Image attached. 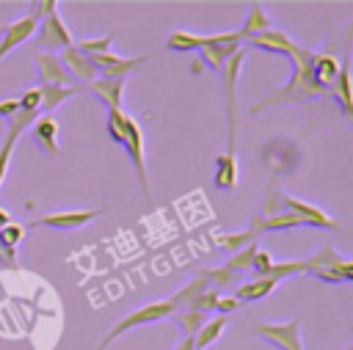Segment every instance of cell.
Instances as JSON below:
<instances>
[{"label": "cell", "instance_id": "ee69618b", "mask_svg": "<svg viewBox=\"0 0 353 350\" xmlns=\"http://www.w3.org/2000/svg\"><path fill=\"white\" fill-rule=\"evenodd\" d=\"M240 309V300H234L232 295L229 298H218V303H215V314H221V317H226V314H232V311H237Z\"/></svg>", "mask_w": 353, "mask_h": 350}, {"label": "cell", "instance_id": "44dd1931", "mask_svg": "<svg viewBox=\"0 0 353 350\" xmlns=\"http://www.w3.org/2000/svg\"><path fill=\"white\" fill-rule=\"evenodd\" d=\"M207 289H210V284H207V278L199 273V276H193L182 289H176V292L168 298V303L174 306V311H182V309H188L196 298H201Z\"/></svg>", "mask_w": 353, "mask_h": 350}, {"label": "cell", "instance_id": "bcb514c9", "mask_svg": "<svg viewBox=\"0 0 353 350\" xmlns=\"http://www.w3.org/2000/svg\"><path fill=\"white\" fill-rule=\"evenodd\" d=\"M17 110V99H0V119H8Z\"/></svg>", "mask_w": 353, "mask_h": 350}, {"label": "cell", "instance_id": "f1b7e54d", "mask_svg": "<svg viewBox=\"0 0 353 350\" xmlns=\"http://www.w3.org/2000/svg\"><path fill=\"white\" fill-rule=\"evenodd\" d=\"M201 276L207 278V284H210V289L215 287V292L218 289H229V287H234L237 281H240V276L237 273H232L229 267H210V270H201Z\"/></svg>", "mask_w": 353, "mask_h": 350}, {"label": "cell", "instance_id": "7402d4cb", "mask_svg": "<svg viewBox=\"0 0 353 350\" xmlns=\"http://www.w3.org/2000/svg\"><path fill=\"white\" fill-rule=\"evenodd\" d=\"M240 47H243V44H204V47H201V55H199V63H201V66H210V69H215V72H221L223 63H226Z\"/></svg>", "mask_w": 353, "mask_h": 350}, {"label": "cell", "instance_id": "f546056e", "mask_svg": "<svg viewBox=\"0 0 353 350\" xmlns=\"http://www.w3.org/2000/svg\"><path fill=\"white\" fill-rule=\"evenodd\" d=\"M212 240L232 256V254H237V251H243L245 245H251L256 237L251 234V231H237V234H212Z\"/></svg>", "mask_w": 353, "mask_h": 350}, {"label": "cell", "instance_id": "8fae6325", "mask_svg": "<svg viewBox=\"0 0 353 350\" xmlns=\"http://www.w3.org/2000/svg\"><path fill=\"white\" fill-rule=\"evenodd\" d=\"M243 61H245V47H240V50L223 63V69H221L223 91H226V116H229V119H237V77H240Z\"/></svg>", "mask_w": 353, "mask_h": 350}, {"label": "cell", "instance_id": "83f0119b", "mask_svg": "<svg viewBox=\"0 0 353 350\" xmlns=\"http://www.w3.org/2000/svg\"><path fill=\"white\" fill-rule=\"evenodd\" d=\"M171 322H176V325H179L182 336L193 339V336L199 333V328L207 322V317H204V314H199V311H188V309H182V311H174V314H171Z\"/></svg>", "mask_w": 353, "mask_h": 350}, {"label": "cell", "instance_id": "d4e9b609", "mask_svg": "<svg viewBox=\"0 0 353 350\" xmlns=\"http://www.w3.org/2000/svg\"><path fill=\"white\" fill-rule=\"evenodd\" d=\"M312 276L317 281H325V284H347V281H353V265L345 262V259H339L336 265H328L323 270H314Z\"/></svg>", "mask_w": 353, "mask_h": 350}, {"label": "cell", "instance_id": "ac0fdd59", "mask_svg": "<svg viewBox=\"0 0 353 350\" xmlns=\"http://www.w3.org/2000/svg\"><path fill=\"white\" fill-rule=\"evenodd\" d=\"M265 30H270V17L265 14L262 3H251V6H248V19H245L243 28L237 30L240 44H243V41H251L254 36H259V33H265Z\"/></svg>", "mask_w": 353, "mask_h": 350}, {"label": "cell", "instance_id": "d6a6232c", "mask_svg": "<svg viewBox=\"0 0 353 350\" xmlns=\"http://www.w3.org/2000/svg\"><path fill=\"white\" fill-rule=\"evenodd\" d=\"M303 273H309L303 259H295V262H273V267H270L268 278L281 281V278H290V276H303Z\"/></svg>", "mask_w": 353, "mask_h": 350}, {"label": "cell", "instance_id": "5bb4252c", "mask_svg": "<svg viewBox=\"0 0 353 350\" xmlns=\"http://www.w3.org/2000/svg\"><path fill=\"white\" fill-rule=\"evenodd\" d=\"M251 47H256V50H265V52H276V55H284V58H292L295 52H298V47L301 44H295L287 33H281V30H265V33H259V36H254L251 39Z\"/></svg>", "mask_w": 353, "mask_h": 350}, {"label": "cell", "instance_id": "8992f818", "mask_svg": "<svg viewBox=\"0 0 353 350\" xmlns=\"http://www.w3.org/2000/svg\"><path fill=\"white\" fill-rule=\"evenodd\" d=\"M41 47H44V52H63V50H69V47H74V39H72V33H69V28H66V22L58 17V14H52V17H47V19H41L39 22V28H36V36H33Z\"/></svg>", "mask_w": 353, "mask_h": 350}, {"label": "cell", "instance_id": "60d3db41", "mask_svg": "<svg viewBox=\"0 0 353 350\" xmlns=\"http://www.w3.org/2000/svg\"><path fill=\"white\" fill-rule=\"evenodd\" d=\"M39 105H41V91H39V85H36V88H28V91L17 99V110H25V113H39Z\"/></svg>", "mask_w": 353, "mask_h": 350}, {"label": "cell", "instance_id": "2e32d148", "mask_svg": "<svg viewBox=\"0 0 353 350\" xmlns=\"http://www.w3.org/2000/svg\"><path fill=\"white\" fill-rule=\"evenodd\" d=\"M328 96L336 99V105H339V110H342L345 119L353 116V99H350V61H347V58H342L339 74H336V80L331 83Z\"/></svg>", "mask_w": 353, "mask_h": 350}, {"label": "cell", "instance_id": "9a60e30c", "mask_svg": "<svg viewBox=\"0 0 353 350\" xmlns=\"http://www.w3.org/2000/svg\"><path fill=\"white\" fill-rule=\"evenodd\" d=\"M83 91L94 94L108 110H121V94H124V80H105V77H97L94 83L83 85Z\"/></svg>", "mask_w": 353, "mask_h": 350}, {"label": "cell", "instance_id": "9c48e42d", "mask_svg": "<svg viewBox=\"0 0 353 350\" xmlns=\"http://www.w3.org/2000/svg\"><path fill=\"white\" fill-rule=\"evenodd\" d=\"M36 28H39V22L33 19V17H19V19H14L11 25H6L3 30H0V61L14 50V47H19V44H25L28 39H33L36 36Z\"/></svg>", "mask_w": 353, "mask_h": 350}, {"label": "cell", "instance_id": "ab89813d", "mask_svg": "<svg viewBox=\"0 0 353 350\" xmlns=\"http://www.w3.org/2000/svg\"><path fill=\"white\" fill-rule=\"evenodd\" d=\"M124 119H127L124 110H108V132L116 143L124 141Z\"/></svg>", "mask_w": 353, "mask_h": 350}, {"label": "cell", "instance_id": "484cf974", "mask_svg": "<svg viewBox=\"0 0 353 350\" xmlns=\"http://www.w3.org/2000/svg\"><path fill=\"white\" fill-rule=\"evenodd\" d=\"M207 44V36H199V33H188V30H174L165 41L168 50H176V52H193V50H201Z\"/></svg>", "mask_w": 353, "mask_h": 350}, {"label": "cell", "instance_id": "74e56055", "mask_svg": "<svg viewBox=\"0 0 353 350\" xmlns=\"http://www.w3.org/2000/svg\"><path fill=\"white\" fill-rule=\"evenodd\" d=\"M22 237H25V229L17 226V223H6L0 229V245L8 248V251H17V245L22 243Z\"/></svg>", "mask_w": 353, "mask_h": 350}, {"label": "cell", "instance_id": "681fc988", "mask_svg": "<svg viewBox=\"0 0 353 350\" xmlns=\"http://www.w3.org/2000/svg\"><path fill=\"white\" fill-rule=\"evenodd\" d=\"M0 30H3V28H0Z\"/></svg>", "mask_w": 353, "mask_h": 350}, {"label": "cell", "instance_id": "e0dca14e", "mask_svg": "<svg viewBox=\"0 0 353 350\" xmlns=\"http://www.w3.org/2000/svg\"><path fill=\"white\" fill-rule=\"evenodd\" d=\"M339 63L342 61H336V55H331V52H314L312 55V77L317 80V85H323L328 91L339 74Z\"/></svg>", "mask_w": 353, "mask_h": 350}, {"label": "cell", "instance_id": "d6986e66", "mask_svg": "<svg viewBox=\"0 0 353 350\" xmlns=\"http://www.w3.org/2000/svg\"><path fill=\"white\" fill-rule=\"evenodd\" d=\"M298 226H303L292 212H279V215H270V218H256L254 215V220H251V234L256 237V234H262V231H287V229H298Z\"/></svg>", "mask_w": 353, "mask_h": 350}, {"label": "cell", "instance_id": "ffe728a7", "mask_svg": "<svg viewBox=\"0 0 353 350\" xmlns=\"http://www.w3.org/2000/svg\"><path fill=\"white\" fill-rule=\"evenodd\" d=\"M279 287V281H273V278H251V281H245V284H240L237 289H234V300H240V306L243 303H254V300H262V298H268L273 289Z\"/></svg>", "mask_w": 353, "mask_h": 350}, {"label": "cell", "instance_id": "e575fe53", "mask_svg": "<svg viewBox=\"0 0 353 350\" xmlns=\"http://www.w3.org/2000/svg\"><path fill=\"white\" fill-rule=\"evenodd\" d=\"M306 262V270H309V276L314 273V270H323V267H328V265H336L339 262V254L334 251V248H320L314 256H309V259H303Z\"/></svg>", "mask_w": 353, "mask_h": 350}, {"label": "cell", "instance_id": "d590c367", "mask_svg": "<svg viewBox=\"0 0 353 350\" xmlns=\"http://www.w3.org/2000/svg\"><path fill=\"white\" fill-rule=\"evenodd\" d=\"M279 212H284V207H281V190H279L276 185H270L256 218H270V215H279Z\"/></svg>", "mask_w": 353, "mask_h": 350}, {"label": "cell", "instance_id": "4dcf8cb0", "mask_svg": "<svg viewBox=\"0 0 353 350\" xmlns=\"http://www.w3.org/2000/svg\"><path fill=\"white\" fill-rule=\"evenodd\" d=\"M256 251H259V248H256V243H251V245H245L243 251L232 254V256L223 262V267H229L232 273L243 276V273H248V270H251V262H254V254H256Z\"/></svg>", "mask_w": 353, "mask_h": 350}, {"label": "cell", "instance_id": "3957f363", "mask_svg": "<svg viewBox=\"0 0 353 350\" xmlns=\"http://www.w3.org/2000/svg\"><path fill=\"white\" fill-rule=\"evenodd\" d=\"M127 157L132 160V168H135V176L143 187L146 196H152V187H149V171H146V143H143V130L141 124L127 113L124 119V141H121Z\"/></svg>", "mask_w": 353, "mask_h": 350}, {"label": "cell", "instance_id": "6da1fadb", "mask_svg": "<svg viewBox=\"0 0 353 350\" xmlns=\"http://www.w3.org/2000/svg\"><path fill=\"white\" fill-rule=\"evenodd\" d=\"M312 55L306 47H298V52L290 58L292 63V77L287 80V85L276 88L273 94H268L262 102H256L251 107V113H262L268 107H279V105H295V102H309V99H323L328 96V91L323 85H317V80L312 77Z\"/></svg>", "mask_w": 353, "mask_h": 350}, {"label": "cell", "instance_id": "cb8c5ba5", "mask_svg": "<svg viewBox=\"0 0 353 350\" xmlns=\"http://www.w3.org/2000/svg\"><path fill=\"white\" fill-rule=\"evenodd\" d=\"M39 91H41V105H39V113L50 116V110H55L58 105H63V99H69V96L80 94L83 88H77V85H72V88H58V85H39Z\"/></svg>", "mask_w": 353, "mask_h": 350}, {"label": "cell", "instance_id": "1f68e13d", "mask_svg": "<svg viewBox=\"0 0 353 350\" xmlns=\"http://www.w3.org/2000/svg\"><path fill=\"white\" fill-rule=\"evenodd\" d=\"M110 44H113V33H105V36H99V39L74 41V50H77L80 55L91 58V55H105V52H110Z\"/></svg>", "mask_w": 353, "mask_h": 350}, {"label": "cell", "instance_id": "b9f144b4", "mask_svg": "<svg viewBox=\"0 0 353 350\" xmlns=\"http://www.w3.org/2000/svg\"><path fill=\"white\" fill-rule=\"evenodd\" d=\"M270 267H273V256H270L268 251H256V254H254V262H251V270H248V273H256L259 278H268Z\"/></svg>", "mask_w": 353, "mask_h": 350}, {"label": "cell", "instance_id": "ba28073f", "mask_svg": "<svg viewBox=\"0 0 353 350\" xmlns=\"http://www.w3.org/2000/svg\"><path fill=\"white\" fill-rule=\"evenodd\" d=\"M237 132H229L226 152L215 160V187L218 190H234L237 185Z\"/></svg>", "mask_w": 353, "mask_h": 350}, {"label": "cell", "instance_id": "7bdbcfd3", "mask_svg": "<svg viewBox=\"0 0 353 350\" xmlns=\"http://www.w3.org/2000/svg\"><path fill=\"white\" fill-rule=\"evenodd\" d=\"M55 8H58V3H55V0H44V3H30V11H28V17H33L36 22H41V19L52 17V14H55Z\"/></svg>", "mask_w": 353, "mask_h": 350}, {"label": "cell", "instance_id": "f35d334b", "mask_svg": "<svg viewBox=\"0 0 353 350\" xmlns=\"http://www.w3.org/2000/svg\"><path fill=\"white\" fill-rule=\"evenodd\" d=\"M218 298H221V292H215V289H207L201 298H196L190 306H188V311H199V314H210V311H215V303H218Z\"/></svg>", "mask_w": 353, "mask_h": 350}, {"label": "cell", "instance_id": "5b68a950", "mask_svg": "<svg viewBox=\"0 0 353 350\" xmlns=\"http://www.w3.org/2000/svg\"><path fill=\"white\" fill-rule=\"evenodd\" d=\"M110 207H97V209H63V212H52L44 218H36L30 226H47L55 231H77L83 226H88L94 218L105 215Z\"/></svg>", "mask_w": 353, "mask_h": 350}, {"label": "cell", "instance_id": "f6af8a7d", "mask_svg": "<svg viewBox=\"0 0 353 350\" xmlns=\"http://www.w3.org/2000/svg\"><path fill=\"white\" fill-rule=\"evenodd\" d=\"M0 265L3 267H17V251H8L0 245Z\"/></svg>", "mask_w": 353, "mask_h": 350}, {"label": "cell", "instance_id": "7c38bea8", "mask_svg": "<svg viewBox=\"0 0 353 350\" xmlns=\"http://www.w3.org/2000/svg\"><path fill=\"white\" fill-rule=\"evenodd\" d=\"M33 143L47 154V157H61V146H58V121L52 116H39L30 127Z\"/></svg>", "mask_w": 353, "mask_h": 350}, {"label": "cell", "instance_id": "603a6c76", "mask_svg": "<svg viewBox=\"0 0 353 350\" xmlns=\"http://www.w3.org/2000/svg\"><path fill=\"white\" fill-rule=\"evenodd\" d=\"M226 325H229V317H212V320H207L201 328H199V333L193 336V347L196 350H207L210 344H215L218 339H221V333L226 331Z\"/></svg>", "mask_w": 353, "mask_h": 350}, {"label": "cell", "instance_id": "7a4b0ae2", "mask_svg": "<svg viewBox=\"0 0 353 350\" xmlns=\"http://www.w3.org/2000/svg\"><path fill=\"white\" fill-rule=\"evenodd\" d=\"M171 314H174V306L168 303V300H154V303H146V306H141L138 311H130L127 317H121L108 333H105V339L99 342V347L97 350H108L119 336H124L127 331H132V328H141V325H152V322H163V320H171Z\"/></svg>", "mask_w": 353, "mask_h": 350}, {"label": "cell", "instance_id": "8d00e7d4", "mask_svg": "<svg viewBox=\"0 0 353 350\" xmlns=\"http://www.w3.org/2000/svg\"><path fill=\"white\" fill-rule=\"evenodd\" d=\"M17 132H8L6 130V138H3V143H0V185H3V179H6V174H8V163H11V154H14V143H17Z\"/></svg>", "mask_w": 353, "mask_h": 350}, {"label": "cell", "instance_id": "30bf717a", "mask_svg": "<svg viewBox=\"0 0 353 350\" xmlns=\"http://www.w3.org/2000/svg\"><path fill=\"white\" fill-rule=\"evenodd\" d=\"M36 80L39 85H58V88H72V77L58 61V55L39 52L36 55Z\"/></svg>", "mask_w": 353, "mask_h": 350}, {"label": "cell", "instance_id": "c3c4849f", "mask_svg": "<svg viewBox=\"0 0 353 350\" xmlns=\"http://www.w3.org/2000/svg\"><path fill=\"white\" fill-rule=\"evenodd\" d=\"M6 223H11V220H8V212H6V209H0V229H3Z\"/></svg>", "mask_w": 353, "mask_h": 350}, {"label": "cell", "instance_id": "277c9868", "mask_svg": "<svg viewBox=\"0 0 353 350\" xmlns=\"http://www.w3.org/2000/svg\"><path fill=\"white\" fill-rule=\"evenodd\" d=\"M254 331L270 342L273 347L279 350H303V342H301V317H292L287 322H256Z\"/></svg>", "mask_w": 353, "mask_h": 350}, {"label": "cell", "instance_id": "7dc6e473", "mask_svg": "<svg viewBox=\"0 0 353 350\" xmlns=\"http://www.w3.org/2000/svg\"><path fill=\"white\" fill-rule=\"evenodd\" d=\"M174 350H196V347H193V339H188V336H182V339L176 342V347H174Z\"/></svg>", "mask_w": 353, "mask_h": 350}, {"label": "cell", "instance_id": "52a82bcc", "mask_svg": "<svg viewBox=\"0 0 353 350\" xmlns=\"http://www.w3.org/2000/svg\"><path fill=\"white\" fill-rule=\"evenodd\" d=\"M281 207H284L287 212H292L303 226L334 229V231H339V229H342V223H339V220H334V218H328L320 207H314V204H309V201H301V198H295V196H281Z\"/></svg>", "mask_w": 353, "mask_h": 350}, {"label": "cell", "instance_id": "4fadbf2b", "mask_svg": "<svg viewBox=\"0 0 353 350\" xmlns=\"http://www.w3.org/2000/svg\"><path fill=\"white\" fill-rule=\"evenodd\" d=\"M58 61L63 63V69L69 72V77L72 80H80V83H94L97 77H99V69L85 58V55H80L74 47H69V50H63V52H58Z\"/></svg>", "mask_w": 353, "mask_h": 350}, {"label": "cell", "instance_id": "836d02e7", "mask_svg": "<svg viewBox=\"0 0 353 350\" xmlns=\"http://www.w3.org/2000/svg\"><path fill=\"white\" fill-rule=\"evenodd\" d=\"M39 116H41V113H25V110H14V113L6 119V130H8V132L22 135L25 130H30V127H33V121H36Z\"/></svg>", "mask_w": 353, "mask_h": 350}, {"label": "cell", "instance_id": "4316f807", "mask_svg": "<svg viewBox=\"0 0 353 350\" xmlns=\"http://www.w3.org/2000/svg\"><path fill=\"white\" fill-rule=\"evenodd\" d=\"M146 61H149V55H138V58H119L110 69L99 72V77H105V80H124V77H130L135 69H141Z\"/></svg>", "mask_w": 353, "mask_h": 350}]
</instances>
